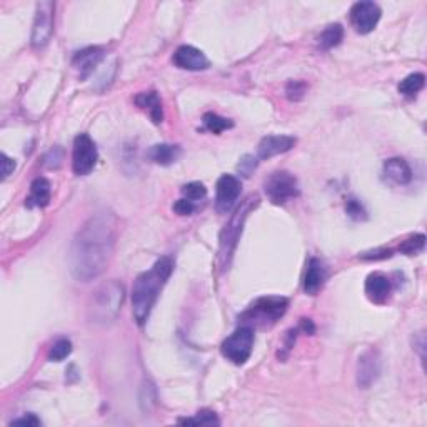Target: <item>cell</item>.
Instances as JSON below:
<instances>
[{
    "instance_id": "6da1fadb",
    "label": "cell",
    "mask_w": 427,
    "mask_h": 427,
    "mask_svg": "<svg viewBox=\"0 0 427 427\" xmlns=\"http://www.w3.org/2000/svg\"><path fill=\"white\" fill-rule=\"evenodd\" d=\"M117 217L112 212L93 214L84 222L72 240L69 254L70 272L80 282L97 279L114 256Z\"/></svg>"
},
{
    "instance_id": "7a4b0ae2",
    "label": "cell",
    "mask_w": 427,
    "mask_h": 427,
    "mask_svg": "<svg viewBox=\"0 0 427 427\" xmlns=\"http://www.w3.org/2000/svg\"><path fill=\"white\" fill-rule=\"evenodd\" d=\"M173 270L171 257H160L149 270L137 275L132 287V313L139 326H144L149 319L159 292L166 286Z\"/></svg>"
},
{
    "instance_id": "3957f363",
    "label": "cell",
    "mask_w": 427,
    "mask_h": 427,
    "mask_svg": "<svg viewBox=\"0 0 427 427\" xmlns=\"http://www.w3.org/2000/svg\"><path fill=\"white\" fill-rule=\"evenodd\" d=\"M126 289L119 280H107L92 292L87 304V317L93 326H109L120 313Z\"/></svg>"
},
{
    "instance_id": "277c9868",
    "label": "cell",
    "mask_w": 427,
    "mask_h": 427,
    "mask_svg": "<svg viewBox=\"0 0 427 427\" xmlns=\"http://www.w3.org/2000/svg\"><path fill=\"white\" fill-rule=\"evenodd\" d=\"M289 301L286 297H261L240 315L242 326L247 327H270L286 314Z\"/></svg>"
},
{
    "instance_id": "5b68a950",
    "label": "cell",
    "mask_w": 427,
    "mask_h": 427,
    "mask_svg": "<svg viewBox=\"0 0 427 427\" xmlns=\"http://www.w3.org/2000/svg\"><path fill=\"white\" fill-rule=\"evenodd\" d=\"M257 199L249 197L246 202L240 206L232 217H230L229 224L225 225L224 232L221 235V251H219V259L222 267H227L230 262V257L235 251V246H237L240 234H242V227L244 222H246L249 212H251L252 206H256Z\"/></svg>"
},
{
    "instance_id": "8992f818",
    "label": "cell",
    "mask_w": 427,
    "mask_h": 427,
    "mask_svg": "<svg viewBox=\"0 0 427 427\" xmlns=\"http://www.w3.org/2000/svg\"><path fill=\"white\" fill-rule=\"evenodd\" d=\"M252 347L254 331L247 326H240L222 342L221 353L227 360L235 364V366H242V364H246L249 357H251Z\"/></svg>"
},
{
    "instance_id": "52a82bcc",
    "label": "cell",
    "mask_w": 427,
    "mask_h": 427,
    "mask_svg": "<svg viewBox=\"0 0 427 427\" xmlns=\"http://www.w3.org/2000/svg\"><path fill=\"white\" fill-rule=\"evenodd\" d=\"M264 190L270 202L282 206L287 200L296 199L299 195V184L291 172L279 171L267 177Z\"/></svg>"
},
{
    "instance_id": "ba28073f",
    "label": "cell",
    "mask_w": 427,
    "mask_h": 427,
    "mask_svg": "<svg viewBox=\"0 0 427 427\" xmlns=\"http://www.w3.org/2000/svg\"><path fill=\"white\" fill-rule=\"evenodd\" d=\"M97 154L96 142L91 139L88 133H79L74 139V150H72V169L75 176H88L96 167Z\"/></svg>"
},
{
    "instance_id": "9c48e42d",
    "label": "cell",
    "mask_w": 427,
    "mask_h": 427,
    "mask_svg": "<svg viewBox=\"0 0 427 427\" xmlns=\"http://www.w3.org/2000/svg\"><path fill=\"white\" fill-rule=\"evenodd\" d=\"M53 11H55V4L44 0L37 4V11H35V19L32 27V46L35 48L46 47L53 34Z\"/></svg>"
},
{
    "instance_id": "30bf717a",
    "label": "cell",
    "mask_w": 427,
    "mask_h": 427,
    "mask_svg": "<svg viewBox=\"0 0 427 427\" xmlns=\"http://www.w3.org/2000/svg\"><path fill=\"white\" fill-rule=\"evenodd\" d=\"M381 13L376 2H357L350 8V22L359 34H369L379 24Z\"/></svg>"
},
{
    "instance_id": "8fae6325",
    "label": "cell",
    "mask_w": 427,
    "mask_h": 427,
    "mask_svg": "<svg viewBox=\"0 0 427 427\" xmlns=\"http://www.w3.org/2000/svg\"><path fill=\"white\" fill-rule=\"evenodd\" d=\"M242 190V184L235 176H222L217 180V190H216V207L221 214H225L232 211V207L237 204V199Z\"/></svg>"
},
{
    "instance_id": "7c38bea8",
    "label": "cell",
    "mask_w": 427,
    "mask_h": 427,
    "mask_svg": "<svg viewBox=\"0 0 427 427\" xmlns=\"http://www.w3.org/2000/svg\"><path fill=\"white\" fill-rule=\"evenodd\" d=\"M381 374V354L377 349H369L359 357L357 384L364 389L371 387Z\"/></svg>"
},
{
    "instance_id": "4fadbf2b",
    "label": "cell",
    "mask_w": 427,
    "mask_h": 427,
    "mask_svg": "<svg viewBox=\"0 0 427 427\" xmlns=\"http://www.w3.org/2000/svg\"><path fill=\"white\" fill-rule=\"evenodd\" d=\"M173 64L182 70H206L209 59L206 53L192 46H180L173 53Z\"/></svg>"
},
{
    "instance_id": "5bb4252c",
    "label": "cell",
    "mask_w": 427,
    "mask_h": 427,
    "mask_svg": "<svg viewBox=\"0 0 427 427\" xmlns=\"http://www.w3.org/2000/svg\"><path fill=\"white\" fill-rule=\"evenodd\" d=\"M296 145V139L291 136H267L259 142L257 157L261 160L272 159L275 155L289 152Z\"/></svg>"
},
{
    "instance_id": "9a60e30c",
    "label": "cell",
    "mask_w": 427,
    "mask_h": 427,
    "mask_svg": "<svg viewBox=\"0 0 427 427\" xmlns=\"http://www.w3.org/2000/svg\"><path fill=\"white\" fill-rule=\"evenodd\" d=\"M102 59H104V48L102 47H87L75 53L74 67L79 70L80 79L88 77Z\"/></svg>"
},
{
    "instance_id": "2e32d148",
    "label": "cell",
    "mask_w": 427,
    "mask_h": 427,
    "mask_svg": "<svg viewBox=\"0 0 427 427\" xmlns=\"http://www.w3.org/2000/svg\"><path fill=\"white\" fill-rule=\"evenodd\" d=\"M384 176L394 184L406 185L412 180V169L404 159L393 157L384 162Z\"/></svg>"
},
{
    "instance_id": "e0dca14e",
    "label": "cell",
    "mask_w": 427,
    "mask_h": 427,
    "mask_svg": "<svg viewBox=\"0 0 427 427\" xmlns=\"http://www.w3.org/2000/svg\"><path fill=\"white\" fill-rule=\"evenodd\" d=\"M324 280H326V267L317 257H313L307 264V270L304 275V291L306 294H314L319 292V289L324 286Z\"/></svg>"
},
{
    "instance_id": "ac0fdd59",
    "label": "cell",
    "mask_w": 427,
    "mask_h": 427,
    "mask_svg": "<svg viewBox=\"0 0 427 427\" xmlns=\"http://www.w3.org/2000/svg\"><path fill=\"white\" fill-rule=\"evenodd\" d=\"M390 280L384 274L374 272L366 279V294L372 302H384L390 294Z\"/></svg>"
},
{
    "instance_id": "d6986e66",
    "label": "cell",
    "mask_w": 427,
    "mask_h": 427,
    "mask_svg": "<svg viewBox=\"0 0 427 427\" xmlns=\"http://www.w3.org/2000/svg\"><path fill=\"white\" fill-rule=\"evenodd\" d=\"M51 182L46 177H37L32 184H30V194L25 200L27 207H46L51 202Z\"/></svg>"
},
{
    "instance_id": "ffe728a7",
    "label": "cell",
    "mask_w": 427,
    "mask_h": 427,
    "mask_svg": "<svg viewBox=\"0 0 427 427\" xmlns=\"http://www.w3.org/2000/svg\"><path fill=\"white\" fill-rule=\"evenodd\" d=\"M133 102H136V104L139 105L142 110H145V112L150 115V119L154 120V124H160L164 120L162 102H160L157 92L149 91V92L137 93Z\"/></svg>"
},
{
    "instance_id": "44dd1931",
    "label": "cell",
    "mask_w": 427,
    "mask_h": 427,
    "mask_svg": "<svg viewBox=\"0 0 427 427\" xmlns=\"http://www.w3.org/2000/svg\"><path fill=\"white\" fill-rule=\"evenodd\" d=\"M180 157V147L172 144H155L150 147L149 159L159 166H171Z\"/></svg>"
},
{
    "instance_id": "7402d4cb",
    "label": "cell",
    "mask_w": 427,
    "mask_h": 427,
    "mask_svg": "<svg viewBox=\"0 0 427 427\" xmlns=\"http://www.w3.org/2000/svg\"><path fill=\"white\" fill-rule=\"evenodd\" d=\"M344 37V29L341 24H332L329 25L326 30H322V34L317 37V44L322 51H329V48L337 47L342 42Z\"/></svg>"
},
{
    "instance_id": "603a6c76",
    "label": "cell",
    "mask_w": 427,
    "mask_h": 427,
    "mask_svg": "<svg viewBox=\"0 0 427 427\" xmlns=\"http://www.w3.org/2000/svg\"><path fill=\"white\" fill-rule=\"evenodd\" d=\"M424 84H426L424 74L421 72L411 74L399 84V92L406 97H414L416 93H419L422 88H424Z\"/></svg>"
},
{
    "instance_id": "cb8c5ba5",
    "label": "cell",
    "mask_w": 427,
    "mask_h": 427,
    "mask_svg": "<svg viewBox=\"0 0 427 427\" xmlns=\"http://www.w3.org/2000/svg\"><path fill=\"white\" fill-rule=\"evenodd\" d=\"M204 127H206L207 131L212 133H221V132L227 131V129L234 127V124L230 122L229 119L221 117V115H217L214 112H207L206 115H204Z\"/></svg>"
},
{
    "instance_id": "d4e9b609",
    "label": "cell",
    "mask_w": 427,
    "mask_h": 427,
    "mask_svg": "<svg viewBox=\"0 0 427 427\" xmlns=\"http://www.w3.org/2000/svg\"><path fill=\"white\" fill-rule=\"evenodd\" d=\"M70 353H72V342L62 337V339H57L52 344L51 350H48V360H52V362H60V360L69 357Z\"/></svg>"
},
{
    "instance_id": "484cf974",
    "label": "cell",
    "mask_w": 427,
    "mask_h": 427,
    "mask_svg": "<svg viewBox=\"0 0 427 427\" xmlns=\"http://www.w3.org/2000/svg\"><path fill=\"white\" fill-rule=\"evenodd\" d=\"M424 246H426V235L416 234L404 240V242L400 244L399 251L402 254H406V256H416V254L424 251Z\"/></svg>"
},
{
    "instance_id": "4316f807",
    "label": "cell",
    "mask_w": 427,
    "mask_h": 427,
    "mask_svg": "<svg viewBox=\"0 0 427 427\" xmlns=\"http://www.w3.org/2000/svg\"><path fill=\"white\" fill-rule=\"evenodd\" d=\"M180 424H189V426H214V424H221L219 419H217L216 412L212 411H200L195 414L194 417H187V419H179Z\"/></svg>"
},
{
    "instance_id": "83f0119b",
    "label": "cell",
    "mask_w": 427,
    "mask_h": 427,
    "mask_svg": "<svg viewBox=\"0 0 427 427\" xmlns=\"http://www.w3.org/2000/svg\"><path fill=\"white\" fill-rule=\"evenodd\" d=\"M182 195H184V199L190 200V202H195V200L206 199L207 189L202 182H189V184L182 187Z\"/></svg>"
},
{
    "instance_id": "f1b7e54d",
    "label": "cell",
    "mask_w": 427,
    "mask_h": 427,
    "mask_svg": "<svg viewBox=\"0 0 427 427\" xmlns=\"http://www.w3.org/2000/svg\"><path fill=\"white\" fill-rule=\"evenodd\" d=\"M306 92H307V86L304 82H301V80H291V82H289L287 87H286L287 99L292 100V102L301 100L302 97L306 96Z\"/></svg>"
},
{
    "instance_id": "f546056e",
    "label": "cell",
    "mask_w": 427,
    "mask_h": 427,
    "mask_svg": "<svg viewBox=\"0 0 427 427\" xmlns=\"http://www.w3.org/2000/svg\"><path fill=\"white\" fill-rule=\"evenodd\" d=\"M346 212L349 214V217H353L355 221H364L367 219V212L366 209H364L362 204L359 202L357 199H349L346 204Z\"/></svg>"
},
{
    "instance_id": "4dcf8cb0",
    "label": "cell",
    "mask_w": 427,
    "mask_h": 427,
    "mask_svg": "<svg viewBox=\"0 0 427 427\" xmlns=\"http://www.w3.org/2000/svg\"><path fill=\"white\" fill-rule=\"evenodd\" d=\"M194 211H195L194 202H190V200L187 199H180L173 204V212L179 214V216H190Z\"/></svg>"
},
{
    "instance_id": "1f68e13d",
    "label": "cell",
    "mask_w": 427,
    "mask_h": 427,
    "mask_svg": "<svg viewBox=\"0 0 427 427\" xmlns=\"http://www.w3.org/2000/svg\"><path fill=\"white\" fill-rule=\"evenodd\" d=\"M256 166H257L256 159L251 157V155H246V157L239 162V171L240 173H244V176H251V172L256 169Z\"/></svg>"
},
{
    "instance_id": "d6a6232c",
    "label": "cell",
    "mask_w": 427,
    "mask_h": 427,
    "mask_svg": "<svg viewBox=\"0 0 427 427\" xmlns=\"http://www.w3.org/2000/svg\"><path fill=\"white\" fill-rule=\"evenodd\" d=\"M40 426L42 422H40V419L35 414H25L24 417H19V419L12 421V426Z\"/></svg>"
},
{
    "instance_id": "836d02e7",
    "label": "cell",
    "mask_w": 427,
    "mask_h": 427,
    "mask_svg": "<svg viewBox=\"0 0 427 427\" xmlns=\"http://www.w3.org/2000/svg\"><path fill=\"white\" fill-rule=\"evenodd\" d=\"M0 157H2V177L4 179H7V177L13 172V169H15V162H13V159L7 157L6 154H2Z\"/></svg>"
},
{
    "instance_id": "e575fe53",
    "label": "cell",
    "mask_w": 427,
    "mask_h": 427,
    "mask_svg": "<svg viewBox=\"0 0 427 427\" xmlns=\"http://www.w3.org/2000/svg\"><path fill=\"white\" fill-rule=\"evenodd\" d=\"M390 251H386V249H379V251H374V252H366L362 256V259H387V257H390Z\"/></svg>"
}]
</instances>
